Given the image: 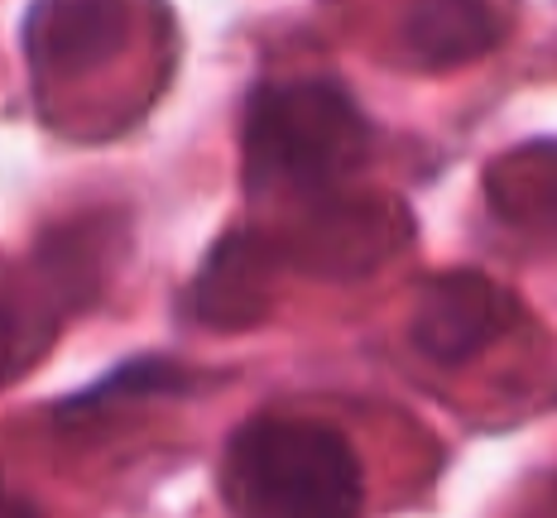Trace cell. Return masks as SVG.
Instances as JSON below:
<instances>
[{"label":"cell","instance_id":"obj_1","mask_svg":"<svg viewBox=\"0 0 557 518\" xmlns=\"http://www.w3.org/2000/svg\"><path fill=\"white\" fill-rule=\"evenodd\" d=\"M375 149L366 111L332 77L264 83L246 101L240 125V178L250 202L318 206L346 192Z\"/></svg>","mask_w":557,"mask_h":518},{"label":"cell","instance_id":"obj_2","mask_svg":"<svg viewBox=\"0 0 557 518\" xmlns=\"http://www.w3.org/2000/svg\"><path fill=\"white\" fill-rule=\"evenodd\" d=\"M222 500L236 518H361L366 476L351 442L312 418L255 413L222 452Z\"/></svg>","mask_w":557,"mask_h":518},{"label":"cell","instance_id":"obj_3","mask_svg":"<svg viewBox=\"0 0 557 518\" xmlns=\"http://www.w3.org/2000/svg\"><path fill=\"white\" fill-rule=\"evenodd\" d=\"M115 226L107 216L44 230L5 283V379H20L53 345L63 321L91 307L107 288Z\"/></svg>","mask_w":557,"mask_h":518},{"label":"cell","instance_id":"obj_4","mask_svg":"<svg viewBox=\"0 0 557 518\" xmlns=\"http://www.w3.org/2000/svg\"><path fill=\"white\" fill-rule=\"evenodd\" d=\"M284 250V264L318 279H356L380 269L413 240V222L394 198L380 192H336V198L304 206L284 230H270Z\"/></svg>","mask_w":557,"mask_h":518},{"label":"cell","instance_id":"obj_5","mask_svg":"<svg viewBox=\"0 0 557 518\" xmlns=\"http://www.w3.org/2000/svg\"><path fill=\"white\" fill-rule=\"evenodd\" d=\"M519 317V303L509 288H500L481 269H451L437 274L433 283L418 293L409 317V341L423 361L433 365H467L491 341L505 337V327Z\"/></svg>","mask_w":557,"mask_h":518},{"label":"cell","instance_id":"obj_6","mask_svg":"<svg viewBox=\"0 0 557 518\" xmlns=\"http://www.w3.org/2000/svg\"><path fill=\"white\" fill-rule=\"evenodd\" d=\"M284 269V250L270 230L231 226L212 250H207L202 269L193 274L188 317L212 331H250L270 317L274 307V279Z\"/></svg>","mask_w":557,"mask_h":518},{"label":"cell","instance_id":"obj_7","mask_svg":"<svg viewBox=\"0 0 557 518\" xmlns=\"http://www.w3.org/2000/svg\"><path fill=\"white\" fill-rule=\"evenodd\" d=\"M135 39V0H29L25 58L39 77H87L115 63Z\"/></svg>","mask_w":557,"mask_h":518},{"label":"cell","instance_id":"obj_8","mask_svg":"<svg viewBox=\"0 0 557 518\" xmlns=\"http://www.w3.org/2000/svg\"><path fill=\"white\" fill-rule=\"evenodd\" d=\"M519 20V0H413L399 43L418 73H451L495 53Z\"/></svg>","mask_w":557,"mask_h":518},{"label":"cell","instance_id":"obj_9","mask_svg":"<svg viewBox=\"0 0 557 518\" xmlns=\"http://www.w3.org/2000/svg\"><path fill=\"white\" fill-rule=\"evenodd\" d=\"M481 192L505 230H515L533 250H557V135H539L495 154L481 173Z\"/></svg>","mask_w":557,"mask_h":518},{"label":"cell","instance_id":"obj_10","mask_svg":"<svg viewBox=\"0 0 557 518\" xmlns=\"http://www.w3.org/2000/svg\"><path fill=\"white\" fill-rule=\"evenodd\" d=\"M178 389H188V370L183 365L164 361V355H139V361H125L115 365L107 379H97L91 389L83 394H73L63 403V418L77 422L87 418L91 408H107V403H121V399H149V394H178Z\"/></svg>","mask_w":557,"mask_h":518},{"label":"cell","instance_id":"obj_11","mask_svg":"<svg viewBox=\"0 0 557 518\" xmlns=\"http://www.w3.org/2000/svg\"><path fill=\"white\" fill-rule=\"evenodd\" d=\"M5 518H39L29 500H20V494H5Z\"/></svg>","mask_w":557,"mask_h":518},{"label":"cell","instance_id":"obj_12","mask_svg":"<svg viewBox=\"0 0 557 518\" xmlns=\"http://www.w3.org/2000/svg\"><path fill=\"white\" fill-rule=\"evenodd\" d=\"M553 500H557V494H553Z\"/></svg>","mask_w":557,"mask_h":518}]
</instances>
